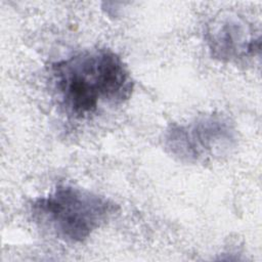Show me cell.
Listing matches in <instances>:
<instances>
[{
    "label": "cell",
    "instance_id": "cell-1",
    "mask_svg": "<svg viewBox=\"0 0 262 262\" xmlns=\"http://www.w3.org/2000/svg\"><path fill=\"white\" fill-rule=\"evenodd\" d=\"M49 81L57 104L73 119L90 118L101 106L122 104L134 88L127 66L107 48L82 50L53 62Z\"/></svg>",
    "mask_w": 262,
    "mask_h": 262
},
{
    "label": "cell",
    "instance_id": "cell-2",
    "mask_svg": "<svg viewBox=\"0 0 262 262\" xmlns=\"http://www.w3.org/2000/svg\"><path fill=\"white\" fill-rule=\"evenodd\" d=\"M117 209L110 199L72 184H59L30 205L33 220L40 227L70 244L86 241Z\"/></svg>",
    "mask_w": 262,
    "mask_h": 262
},
{
    "label": "cell",
    "instance_id": "cell-3",
    "mask_svg": "<svg viewBox=\"0 0 262 262\" xmlns=\"http://www.w3.org/2000/svg\"><path fill=\"white\" fill-rule=\"evenodd\" d=\"M163 143L179 162L205 164L229 155L237 143V131L227 116L211 113L169 125Z\"/></svg>",
    "mask_w": 262,
    "mask_h": 262
},
{
    "label": "cell",
    "instance_id": "cell-4",
    "mask_svg": "<svg viewBox=\"0 0 262 262\" xmlns=\"http://www.w3.org/2000/svg\"><path fill=\"white\" fill-rule=\"evenodd\" d=\"M204 39L211 56L222 62L238 63L260 52V34L247 18L233 12L210 19Z\"/></svg>",
    "mask_w": 262,
    "mask_h": 262
}]
</instances>
